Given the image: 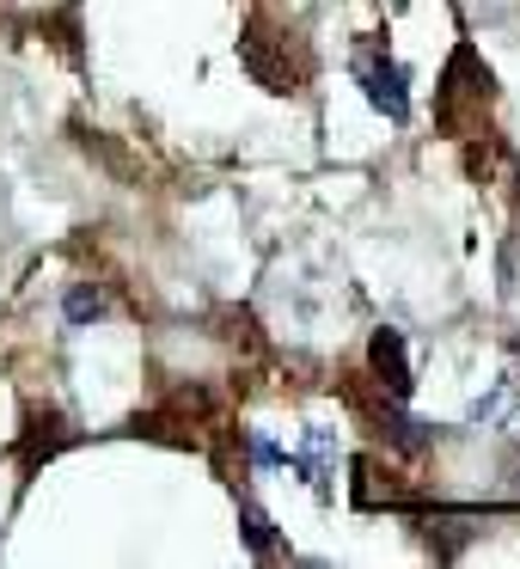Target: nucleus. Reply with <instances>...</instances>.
<instances>
[{
	"instance_id": "f03ea898",
	"label": "nucleus",
	"mask_w": 520,
	"mask_h": 569,
	"mask_svg": "<svg viewBox=\"0 0 520 569\" xmlns=\"http://www.w3.org/2000/svg\"><path fill=\"white\" fill-rule=\"evenodd\" d=\"M368 368H373V380L386 386L392 398H410V356H404V337L392 331V325H380V331L368 337Z\"/></svg>"
},
{
	"instance_id": "7ed1b4c3",
	"label": "nucleus",
	"mask_w": 520,
	"mask_h": 569,
	"mask_svg": "<svg viewBox=\"0 0 520 569\" xmlns=\"http://www.w3.org/2000/svg\"><path fill=\"white\" fill-rule=\"evenodd\" d=\"M239 527H246V545H251L258 557H270V551H276V527H270V515H263V508L251 502V496L239 502Z\"/></svg>"
},
{
	"instance_id": "f257e3e1",
	"label": "nucleus",
	"mask_w": 520,
	"mask_h": 569,
	"mask_svg": "<svg viewBox=\"0 0 520 569\" xmlns=\"http://www.w3.org/2000/svg\"><path fill=\"white\" fill-rule=\"evenodd\" d=\"M356 80H361V92H368V104L380 117H392V123H404V117H410V92H404V68H398V62H386V56H361Z\"/></svg>"
},
{
	"instance_id": "39448f33",
	"label": "nucleus",
	"mask_w": 520,
	"mask_h": 569,
	"mask_svg": "<svg viewBox=\"0 0 520 569\" xmlns=\"http://www.w3.org/2000/svg\"><path fill=\"white\" fill-rule=\"evenodd\" d=\"M99 312H104V295L92 282H80L74 295H68V325H92Z\"/></svg>"
},
{
	"instance_id": "423d86ee",
	"label": "nucleus",
	"mask_w": 520,
	"mask_h": 569,
	"mask_svg": "<svg viewBox=\"0 0 520 569\" xmlns=\"http://www.w3.org/2000/svg\"><path fill=\"white\" fill-rule=\"evenodd\" d=\"M514 483H520V466H514Z\"/></svg>"
},
{
	"instance_id": "20e7f679",
	"label": "nucleus",
	"mask_w": 520,
	"mask_h": 569,
	"mask_svg": "<svg viewBox=\"0 0 520 569\" xmlns=\"http://www.w3.org/2000/svg\"><path fill=\"white\" fill-rule=\"evenodd\" d=\"M386 435H392L404 453H422V447H429V429H422V422H410V417H398V410H386Z\"/></svg>"
}]
</instances>
